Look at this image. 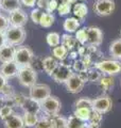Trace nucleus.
I'll return each instance as SVG.
<instances>
[{"mask_svg": "<svg viewBox=\"0 0 121 128\" xmlns=\"http://www.w3.org/2000/svg\"><path fill=\"white\" fill-rule=\"evenodd\" d=\"M54 22H55V17L53 14L44 12L42 18H40V22H39V26L43 28H50L54 24Z\"/></svg>", "mask_w": 121, "mask_h": 128, "instance_id": "nucleus-29", "label": "nucleus"}, {"mask_svg": "<svg viewBox=\"0 0 121 128\" xmlns=\"http://www.w3.org/2000/svg\"><path fill=\"white\" fill-rule=\"evenodd\" d=\"M15 52H16V47L6 44L0 49V62L1 63H6L14 61L15 58Z\"/></svg>", "mask_w": 121, "mask_h": 128, "instance_id": "nucleus-15", "label": "nucleus"}, {"mask_svg": "<svg viewBox=\"0 0 121 128\" xmlns=\"http://www.w3.org/2000/svg\"><path fill=\"white\" fill-rule=\"evenodd\" d=\"M85 122L81 121L75 115H70L69 118H67V128H83L85 125Z\"/></svg>", "mask_w": 121, "mask_h": 128, "instance_id": "nucleus-33", "label": "nucleus"}, {"mask_svg": "<svg viewBox=\"0 0 121 128\" xmlns=\"http://www.w3.org/2000/svg\"><path fill=\"white\" fill-rule=\"evenodd\" d=\"M5 36H6V42L9 45L17 47L25 42V40L27 38V32L23 28L10 26L5 31Z\"/></svg>", "mask_w": 121, "mask_h": 128, "instance_id": "nucleus-4", "label": "nucleus"}, {"mask_svg": "<svg viewBox=\"0 0 121 128\" xmlns=\"http://www.w3.org/2000/svg\"><path fill=\"white\" fill-rule=\"evenodd\" d=\"M78 56H79V54H78V49H74V50L69 51V54H68V57H69L70 59H72V60L74 61V60L78 59Z\"/></svg>", "mask_w": 121, "mask_h": 128, "instance_id": "nucleus-48", "label": "nucleus"}, {"mask_svg": "<svg viewBox=\"0 0 121 128\" xmlns=\"http://www.w3.org/2000/svg\"><path fill=\"white\" fill-rule=\"evenodd\" d=\"M14 113V110H13V107H11L9 105H5L0 108V118L2 121H4L5 118H7L11 114Z\"/></svg>", "mask_w": 121, "mask_h": 128, "instance_id": "nucleus-37", "label": "nucleus"}, {"mask_svg": "<svg viewBox=\"0 0 121 128\" xmlns=\"http://www.w3.org/2000/svg\"><path fill=\"white\" fill-rule=\"evenodd\" d=\"M35 57L33 50L28 46H17L16 47V52H15V58L14 61L19 67L23 66H29L31 65L32 61Z\"/></svg>", "mask_w": 121, "mask_h": 128, "instance_id": "nucleus-3", "label": "nucleus"}, {"mask_svg": "<svg viewBox=\"0 0 121 128\" xmlns=\"http://www.w3.org/2000/svg\"><path fill=\"white\" fill-rule=\"evenodd\" d=\"M68 54H69V50H68L65 46H63L62 44H60L59 46H55L52 48V57L55 58L60 62L65 61L68 58Z\"/></svg>", "mask_w": 121, "mask_h": 128, "instance_id": "nucleus-21", "label": "nucleus"}, {"mask_svg": "<svg viewBox=\"0 0 121 128\" xmlns=\"http://www.w3.org/2000/svg\"><path fill=\"white\" fill-rule=\"evenodd\" d=\"M59 63H60V61H58V60L53 58L52 56H48V57L44 58V60H43L44 72L49 76H51V74L53 73V70H55V67L59 65Z\"/></svg>", "mask_w": 121, "mask_h": 128, "instance_id": "nucleus-20", "label": "nucleus"}, {"mask_svg": "<svg viewBox=\"0 0 121 128\" xmlns=\"http://www.w3.org/2000/svg\"><path fill=\"white\" fill-rule=\"evenodd\" d=\"M50 0H37V2H36V6H37L38 9L43 10V11H46L48 4H49Z\"/></svg>", "mask_w": 121, "mask_h": 128, "instance_id": "nucleus-45", "label": "nucleus"}, {"mask_svg": "<svg viewBox=\"0 0 121 128\" xmlns=\"http://www.w3.org/2000/svg\"><path fill=\"white\" fill-rule=\"evenodd\" d=\"M6 44H7V42H6L5 32H1V31H0V49H1L3 46H5Z\"/></svg>", "mask_w": 121, "mask_h": 128, "instance_id": "nucleus-47", "label": "nucleus"}, {"mask_svg": "<svg viewBox=\"0 0 121 128\" xmlns=\"http://www.w3.org/2000/svg\"><path fill=\"white\" fill-rule=\"evenodd\" d=\"M43 60L44 58H40V57H34L33 61L31 63V66L37 72V70H44L43 68Z\"/></svg>", "mask_w": 121, "mask_h": 128, "instance_id": "nucleus-43", "label": "nucleus"}, {"mask_svg": "<svg viewBox=\"0 0 121 128\" xmlns=\"http://www.w3.org/2000/svg\"><path fill=\"white\" fill-rule=\"evenodd\" d=\"M65 86H66V89H67V91L69 92V93L78 94L84 89V86H85V82L80 78V76L78 74L73 73L69 77V79L65 82Z\"/></svg>", "mask_w": 121, "mask_h": 128, "instance_id": "nucleus-10", "label": "nucleus"}, {"mask_svg": "<svg viewBox=\"0 0 121 128\" xmlns=\"http://www.w3.org/2000/svg\"><path fill=\"white\" fill-rule=\"evenodd\" d=\"M116 3L114 0H96L92 4V10L100 17H106L114 13Z\"/></svg>", "mask_w": 121, "mask_h": 128, "instance_id": "nucleus-7", "label": "nucleus"}, {"mask_svg": "<svg viewBox=\"0 0 121 128\" xmlns=\"http://www.w3.org/2000/svg\"><path fill=\"white\" fill-rule=\"evenodd\" d=\"M14 93H15L14 88L12 86L11 84H9V83H6V84L2 88L1 92H0V95L4 96V97H6V98H10V97H12V96L14 95Z\"/></svg>", "mask_w": 121, "mask_h": 128, "instance_id": "nucleus-41", "label": "nucleus"}, {"mask_svg": "<svg viewBox=\"0 0 121 128\" xmlns=\"http://www.w3.org/2000/svg\"><path fill=\"white\" fill-rule=\"evenodd\" d=\"M102 118H103V114H101L100 112L96 111V110H91L90 118H89V120H88L87 124L89 126H91L92 128H100Z\"/></svg>", "mask_w": 121, "mask_h": 128, "instance_id": "nucleus-25", "label": "nucleus"}, {"mask_svg": "<svg viewBox=\"0 0 121 128\" xmlns=\"http://www.w3.org/2000/svg\"><path fill=\"white\" fill-rule=\"evenodd\" d=\"M51 95V88L46 83H35L30 88L29 96L34 100L42 102Z\"/></svg>", "mask_w": 121, "mask_h": 128, "instance_id": "nucleus-8", "label": "nucleus"}, {"mask_svg": "<svg viewBox=\"0 0 121 128\" xmlns=\"http://www.w3.org/2000/svg\"><path fill=\"white\" fill-rule=\"evenodd\" d=\"M75 40L76 42L81 45H85L87 44V30L86 28H81L75 32Z\"/></svg>", "mask_w": 121, "mask_h": 128, "instance_id": "nucleus-35", "label": "nucleus"}, {"mask_svg": "<svg viewBox=\"0 0 121 128\" xmlns=\"http://www.w3.org/2000/svg\"><path fill=\"white\" fill-rule=\"evenodd\" d=\"M74 72L72 70V66L70 64L60 62L59 65L55 67V70H53V73L51 74L50 77L54 80L56 83H64L69 79L70 76L73 74Z\"/></svg>", "mask_w": 121, "mask_h": 128, "instance_id": "nucleus-6", "label": "nucleus"}, {"mask_svg": "<svg viewBox=\"0 0 121 128\" xmlns=\"http://www.w3.org/2000/svg\"><path fill=\"white\" fill-rule=\"evenodd\" d=\"M58 6H59V1L58 0H50L49 4H48L45 12H47V13H53L55 10H58Z\"/></svg>", "mask_w": 121, "mask_h": 128, "instance_id": "nucleus-44", "label": "nucleus"}, {"mask_svg": "<svg viewBox=\"0 0 121 128\" xmlns=\"http://www.w3.org/2000/svg\"><path fill=\"white\" fill-rule=\"evenodd\" d=\"M110 54L113 59L121 61V38L113 41L110 45Z\"/></svg>", "mask_w": 121, "mask_h": 128, "instance_id": "nucleus-23", "label": "nucleus"}, {"mask_svg": "<svg viewBox=\"0 0 121 128\" xmlns=\"http://www.w3.org/2000/svg\"><path fill=\"white\" fill-rule=\"evenodd\" d=\"M29 19V16L22 9H18L12 13L9 14V20H10V26L12 27H19L23 28Z\"/></svg>", "mask_w": 121, "mask_h": 128, "instance_id": "nucleus-11", "label": "nucleus"}, {"mask_svg": "<svg viewBox=\"0 0 121 128\" xmlns=\"http://www.w3.org/2000/svg\"><path fill=\"white\" fill-rule=\"evenodd\" d=\"M18 9H21L20 0H0V10L6 13H12Z\"/></svg>", "mask_w": 121, "mask_h": 128, "instance_id": "nucleus-17", "label": "nucleus"}, {"mask_svg": "<svg viewBox=\"0 0 121 128\" xmlns=\"http://www.w3.org/2000/svg\"><path fill=\"white\" fill-rule=\"evenodd\" d=\"M3 125H4V128H26L22 115L17 114L15 112L3 121Z\"/></svg>", "mask_w": 121, "mask_h": 128, "instance_id": "nucleus-14", "label": "nucleus"}, {"mask_svg": "<svg viewBox=\"0 0 121 128\" xmlns=\"http://www.w3.org/2000/svg\"><path fill=\"white\" fill-rule=\"evenodd\" d=\"M72 12L75 18H78L80 22H84L88 14V6L84 2H76L73 4Z\"/></svg>", "mask_w": 121, "mask_h": 128, "instance_id": "nucleus-18", "label": "nucleus"}, {"mask_svg": "<svg viewBox=\"0 0 121 128\" xmlns=\"http://www.w3.org/2000/svg\"><path fill=\"white\" fill-rule=\"evenodd\" d=\"M72 10V4L68 1V0H64L59 3L58 6V13L60 16H67Z\"/></svg>", "mask_w": 121, "mask_h": 128, "instance_id": "nucleus-32", "label": "nucleus"}, {"mask_svg": "<svg viewBox=\"0 0 121 128\" xmlns=\"http://www.w3.org/2000/svg\"><path fill=\"white\" fill-rule=\"evenodd\" d=\"M38 114L35 113H29V112H23L22 120L25 123L26 127H34L38 121Z\"/></svg>", "mask_w": 121, "mask_h": 128, "instance_id": "nucleus-28", "label": "nucleus"}, {"mask_svg": "<svg viewBox=\"0 0 121 128\" xmlns=\"http://www.w3.org/2000/svg\"><path fill=\"white\" fill-rule=\"evenodd\" d=\"M81 22L75 17H67L63 22V29L67 33H75L80 29Z\"/></svg>", "mask_w": 121, "mask_h": 128, "instance_id": "nucleus-19", "label": "nucleus"}, {"mask_svg": "<svg viewBox=\"0 0 121 128\" xmlns=\"http://www.w3.org/2000/svg\"><path fill=\"white\" fill-rule=\"evenodd\" d=\"M20 108L23 110V112H29V113H35V114H38L42 111L40 110V102L32 99L30 96L26 98V100L23 102Z\"/></svg>", "mask_w": 121, "mask_h": 128, "instance_id": "nucleus-16", "label": "nucleus"}, {"mask_svg": "<svg viewBox=\"0 0 121 128\" xmlns=\"http://www.w3.org/2000/svg\"><path fill=\"white\" fill-rule=\"evenodd\" d=\"M75 108H89L92 109V99L89 97H81L78 98L74 102Z\"/></svg>", "mask_w": 121, "mask_h": 128, "instance_id": "nucleus-34", "label": "nucleus"}, {"mask_svg": "<svg viewBox=\"0 0 121 128\" xmlns=\"http://www.w3.org/2000/svg\"><path fill=\"white\" fill-rule=\"evenodd\" d=\"M62 109V102L56 96L50 95L48 98L40 102V110L46 114V116H53V115L60 114Z\"/></svg>", "mask_w": 121, "mask_h": 128, "instance_id": "nucleus-5", "label": "nucleus"}, {"mask_svg": "<svg viewBox=\"0 0 121 128\" xmlns=\"http://www.w3.org/2000/svg\"><path fill=\"white\" fill-rule=\"evenodd\" d=\"M102 73L99 70H97L95 66L87 70V78L89 82H99L100 79L102 78Z\"/></svg>", "mask_w": 121, "mask_h": 128, "instance_id": "nucleus-30", "label": "nucleus"}, {"mask_svg": "<svg viewBox=\"0 0 121 128\" xmlns=\"http://www.w3.org/2000/svg\"><path fill=\"white\" fill-rule=\"evenodd\" d=\"M34 128H52L50 118L45 116V118H38V121H37V123H36V125L34 126Z\"/></svg>", "mask_w": 121, "mask_h": 128, "instance_id": "nucleus-38", "label": "nucleus"}, {"mask_svg": "<svg viewBox=\"0 0 121 128\" xmlns=\"http://www.w3.org/2000/svg\"><path fill=\"white\" fill-rule=\"evenodd\" d=\"M22 6H25L27 8H34L36 6L37 0H20Z\"/></svg>", "mask_w": 121, "mask_h": 128, "instance_id": "nucleus-46", "label": "nucleus"}, {"mask_svg": "<svg viewBox=\"0 0 121 128\" xmlns=\"http://www.w3.org/2000/svg\"><path fill=\"white\" fill-rule=\"evenodd\" d=\"M20 67L16 64L15 61H11V62H6V63H2L0 66V74L3 77L6 78L7 80L14 77H17L18 72H19Z\"/></svg>", "mask_w": 121, "mask_h": 128, "instance_id": "nucleus-13", "label": "nucleus"}, {"mask_svg": "<svg viewBox=\"0 0 121 128\" xmlns=\"http://www.w3.org/2000/svg\"><path fill=\"white\" fill-rule=\"evenodd\" d=\"M83 128H92V127H91V126H89V125H88V124L86 123V124H85V125H84V126H83Z\"/></svg>", "mask_w": 121, "mask_h": 128, "instance_id": "nucleus-50", "label": "nucleus"}, {"mask_svg": "<svg viewBox=\"0 0 121 128\" xmlns=\"http://www.w3.org/2000/svg\"><path fill=\"white\" fill-rule=\"evenodd\" d=\"M113 108V100L108 95H101L92 99V110L100 112L101 114L108 113Z\"/></svg>", "mask_w": 121, "mask_h": 128, "instance_id": "nucleus-9", "label": "nucleus"}, {"mask_svg": "<svg viewBox=\"0 0 121 128\" xmlns=\"http://www.w3.org/2000/svg\"><path fill=\"white\" fill-rule=\"evenodd\" d=\"M72 70H73L74 73H80V72H83V70H87L85 64L83 63L82 59H76L73 61V64H72Z\"/></svg>", "mask_w": 121, "mask_h": 128, "instance_id": "nucleus-40", "label": "nucleus"}, {"mask_svg": "<svg viewBox=\"0 0 121 128\" xmlns=\"http://www.w3.org/2000/svg\"><path fill=\"white\" fill-rule=\"evenodd\" d=\"M44 12H45V11L40 10V9H38V8H36V9H33V10L31 11V13H30V18H31V20L35 24V25H39L40 18H42Z\"/></svg>", "mask_w": 121, "mask_h": 128, "instance_id": "nucleus-36", "label": "nucleus"}, {"mask_svg": "<svg viewBox=\"0 0 121 128\" xmlns=\"http://www.w3.org/2000/svg\"><path fill=\"white\" fill-rule=\"evenodd\" d=\"M6 83H7V79H6V78H4L1 74H0V92H1L2 88L6 84Z\"/></svg>", "mask_w": 121, "mask_h": 128, "instance_id": "nucleus-49", "label": "nucleus"}, {"mask_svg": "<svg viewBox=\"0 0 121 128\" xmlns=\"http://www.w3.org/2000/svg\"><path fill=\"white\" fill-rule=\"evenodd\" d=\"M18 81L20 86L25 88H30L33 86L35 83H37V72H36L31 65L29 66H23L20 67L18 75H17Z\"/></svg>", "mask_w": 121, "mask_h": 128, "instance_id": "nucleus-2", "label": "nucleus"}, {"mask_svg": "<svg viewBox=\"0 0 121 128\" xmlns=\"http://www.w3.org/2000/svg\"><path fill=\"white\" fill-rule=\"evenodd\" d=\"M94 66L97 70H99L103 75L107 76H115L117 74L121 73V62L119 60H100L96 62Z\"/></svg>", "mask_w": 121, "mask_h": 128, "instance_id": "nucleus-1", "label": "nucleus"}, {"mask_svg": "<svg viewBox=\"0 0 121 128\" xmlns=\"http://www.w3.org/2000/svg\"><path fill=\"white\" fill-rule=\"evenodd\" d=\"M120 36H121V31H120Z\"/></svg>", "mask_w": 121, "mask_h": 128, "instance_id": "nucleus-51", "label": "nucleus"}, {"mask_svg": "<svg viewBox=\"0 0 121 128\" xmlns=\"http://www.w3.org/2000/svg\"><path fill=\"white\" fill-rule=\"evenodd\" d=\"M99 86L103 92H110L115 86V80L113 78V76L104 75V76H102V78L100 79Z\"/></svg>", "mask_w": 121, "mask_h": 128, "instance_id": "nucleus-24", "label": "nucleus"}, {"mask_svg": "<svg viewBox=\"0 0 121 128\" xmlns=\"http://www.w3.org/2000/svg\"><path fill=\"white\" fill-rule=\"evenodd\" d=\"M26 98H27V96L25 94H22V93H16V92L14 93V95L12 96V99H13V102H14L15 107H21L23 102L26 100Z\"/></svg>", "mask_w": 121, "mask_h": 128, "instance_id": "nucleus-39", "label": "nucleus"}, {"mask_svg": "<svg viewBox=\"0 0 121 128\" xmlns=\"http://www.w3.org/2000/svg\"><path fill=\"white\" fill-rule=\"evenodd\" d=\"M91 110L92 109H89V108H75L73 115H75V116L78 118H80L81 121L87 123L88 120L90 118Z\"/></svg>", "mask_w": 121, "mask_h": 128, "instance_id": "nucleus-26", "label": "nucleus"}, {"mask_svg": "<svg viewBox=\"0 0 121 128\" xmlns=\"http://www.w3.org/2000/svg\"><path fill=\"white\" fill-rule=\"evenodd\" d=\"M9 27H10L9 17H6L5 15H3V14L0 13V31H1V32H5Z\"/></svg>", "mask_w": 121, "mask_h": 128, "instance_id": "nucleus-42", "label": "nucleus"}, {"mask_svg": "<svg viewBox=\"0 0 121 128\" xmlns=\"http://www.w3.org/2000/svg\"><path fill=\"white\" fill-rule=\"evenodd\" d=\"M83 1H84V0H83Z\"/></svg>", "mask_w": 121, "mask_h": 128, "instance_id": "nucleus-53", "label": "nucleus"}, {"mask_svg": "<svg viewBox=\"0 0 121 128\" xmlns=\"http://www.w3.org/2000/svg\"><path fill=\"white\" fill-rule=\"evenodd\" d=\"M52 124V128H67V118L60 114L49 116Z\"/></svg>", "mask_w": 121, "mask_h": 128, "instance_id": "nucleus-27", "label": "nucleus"}, {"mask_svg": "<svg viewBox=\"0 0 121 128\" xmlns=\"http://www.w3.org/2000/svg\"><path fill=\"white\" fill-rule=\"evenodd\" d=\"M60 44H62L63 46H65L69 51L78 49V48H76V44H78V42H76L75 38L72 36V35L69 34V33L63 34L62 36H60Z\"/></svg>", "mask_w": 121, "mask_h": 128, "instance_id": "nucleus-22", "label": "nucleus"}, {"mask_svg": "<svg viewBox=\"0 0 121 128\" xmlns=\"http://www.w3.org/2000/svg\"><path fill=\"white\" fill-rule=\"evenodd\" d=\"M46 42L50 47L59 46L60 44V35L58 32H49L46 36Z\"/></svg>", "mask_w": 121, "mask_h": 128, "instance_id": "nucleus-31", "label": "nucleus"}, {"mask_svg": "<svg viewBox=\"0 0 121 128\" xmlns=\"http://www.w3.org/2000/svg\"><path fill=\"white\" fill-rule=\"evenodd\" d=\"M87 30V44L91 46L99 47L103 42V33L100 28L95 26H89L86 28Z\"/></svg>", "mask_w": 121, "mask_h": 128, "instance_id": "nucleus-12", "label": "nucleus"}, {"mask_svg": "<svg viewBox=\"0 0 121 128\" xmlns=\"http://www.w3.org/2000/svg\"><path fill=\"white\" fill-rule=\"evenodd\" d=\"M120 86H121V83H120Z\"/></svg>", "mask_w": 121, "mask_h": 128, "instance_id": "nucleus-52", "label": "nucleus"}]
</instances>
